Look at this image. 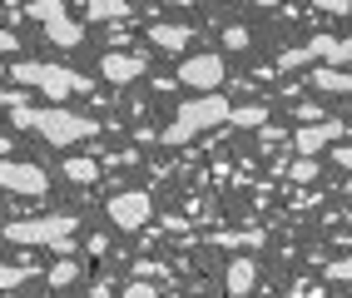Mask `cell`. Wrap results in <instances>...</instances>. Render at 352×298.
Here are the masks:
<instances>
[{
  "label": "cell",
  "mask_w": 352,
  "mask_h": 298,
  "mask_svg": "<svg viewBox=\"0 0 352 298\" xmlns=\"http://www.w3.org/2000/svg\"><path fill=\"white\" fill-rule=\"evenodd\" d=\"M10 125H15V129H35L40 140H50L55 149H60V145H75V140H95V134H100L95 120L69 114V109H60V105H20V109H10Z\"/></svg>",
  "instance_id": "1"
},
{
  "label": "cell",
  "mask_w": 352,
  "mask_h": 298,
  "mask_svg": "<svg viewBox=\"0 0 352 298\" xmlns=\"http://www.w3.org/2000/svg\"><path fill=\"white\" fill-rule=\"evenodd\" d=\"M6 80H15L20 89H45V100H65V95L89 89L85 75L65 70V65H55V60H15V65H6Z\"/></svg>",
  "instance_id": "2"
},
{
  "label": "cell",
  "mask_w": 352,
  "mask_h": 298,
  "mask_svg": "<svg viewBox=\"0 0 352 298\" xmlns=\"http://www.w3.org/2000/svg\"><path fill=\"white\" fill-rule=\"evenodd\" d=\"M228 114H233V105L223 100V95H204V100H184L179 105V114H174V125L159 134L164 145H184V140H194V134H204V129H219V125H228Z\"/></svg>",
  "instance_id": "3"
},
{
  "label": "cell",
  "mask_w": 352,
  "mask_h": 298,
  "mask_svg": "<svg viewBox=\"0 0 352 298\" xmlns=\"http://www.w3.org/2000/svg\"><path fill=\"white\" fill-rule=\"evenodd\" d=\"M80 228V219L75 214H45V219H20V224H6L0 234H6L10 244H65L69 234Z\"/></svg>",
  "instance_id": "4"
},
{
  "label": "cell",
  "mask_w": 352,
  "mask_h": 298,
  "mask_svg": "<svg viewBox=\"0 0 352 298\" xmlns=\"http://www.w3.org/2000/svg\"><path fill=\"white\" fill-rule=\"evenodd\" d=\"M104 219L120 228V234H139V228L154 219V199H149V189H120V194L104 204Z\"/></svg>",
  "instance_id": "5"
},
{
  "label": "cell",
  "mask_w": 352,
  "mask_h": 298,
  "mask_svg": "<svg viewBox=\"0 0 352 298\" xmlns=\"http://www.w3.org/2000/svg\"><path fill=\"white\" fill-rule=\"evenodd\" d=\"M308 60H352V40H338V35H313L302 50H283L278 55V70H298V65H308Z\"/></svg>",
  "instance_id": "6"
},
{
  "label": "cell",
  "mask_w": 352,
  "mask_h": 298,
  "mask_svg": "<svg viewBox=\"0 0 352 298\" xmlns=\"http://www.w3.org/2000/svg\"><path fill=\"white\" fill-rule=\"evenodd\" d=\"M0 189L40 199L45 189H50V179H45V169H40V164H30V159H0Z\"/></svg>",
  "instance_id": "7"
},
{
  "label": "cell",
  "mask_w": 352,
  "mask_h": 298,
  "mask_svg": "<svg viewBox=\"0 0 352 298\" xmlns=\"http://www.w3.org/2000/svg\"><path fill=\"white\" fill-rule=\"evenodd\" d=\"M223 55H194V60H184L179 65V85H189V89H204V95H219V85H223Z\"/></svg>",
  "instance_id": "8"
},
{
  "label": "cell",
  "mask_w": 352,
  "mask_h": 298,
  "mask_svg": "<svg viewBox=\"0 0 352 298\" xmlns=\"http://www.w3.org/2000/svg\"><path fill=\"white\" fill-rule=\"evenodd\" d=\"M342 134H347V129H342V120L302 125V129H298V140H293V145H298V159H318V149H322L327 140H342Z\"/></svg>",
  "instance_id": "9"
},
{
  "label": "cell",
  "mask_w": 352,
  "mask_h": 298,
  "mask_svg": "<svg viewBox=\"0 0 352 298\" xmlns=\"http://www.w3.org/2000/svg\"><path fill=\"white\" fill-rule=\"evenodd\" d=\"M100 75H104L109 85H129V80L144 75V60H139V55H124V50H109V55L100 60Z\"/></svg>",
  "instance_id": "10"
},
{
  "label": "cell",
  "mask_w": 352,
  "mask_h": 298,
  "mask_svg": "<svg viewBox=\"0 0 352 298\" xmlns=\"http://www.w3.org/2000/svg\"><path fill=\"white\" fill-rule=\"evenodd\" d=\"M258 284V259H228V273H223V288L233 298H248Z\"/></svg>",
  "instance_id": "11"
},
{
  "label": "cell",
  "mask_w": 352,
  "mask_h": 298,
  "mask_svg": "<svg viewBox=\"0 0 352 298\" xmlns=\"http://www.w3.org/2000/svg\"><path fill=\"white\" fill-rule=\"evenodd\" d=\"M149 40L159 45V50H184V45L194 40V30L189 25H164L159 20V25H149Z\"/></svg>",
  "instance_id": "12"
},
{
  "label": "cell",
  "mask_w": 352,
  "mask_h": 298,
  "mask_svg": "<svg viewBox=\"0 0 352 298\" xmlns=\"http://www.w3.org/2000/svg\"><path fill=\"white\" fill-rule=\"evenodd\" d=\"M313 85L327 89V95H352V75L338 70V65H322V70H313Z\"/></svg>",
  "instance_id": "13"
},
{
  "label": "cell",
  "mask_w": 352,
  "mask_h": 298,
  "mask_svg": "<svg viewBox=\"0 0 352 298\" xmlns=\"http://www.w3.org/2000/svg\"><path fill=\"white\" fill-rule=\"evenodd\" d=\"M228 125H233V129H263V125H268V105H233Z\"/></svg>",
  "instance_id": "14"
},
{
  "label": "cell",
  "mask_w": 352,
  "mask_h": 298,
  "mask_svg": "<svg viewBox=\"0 0 352 298\" xmlns=\"http://www.w3.org/2000/svg\"><path fill=\"white\" fill-rule=\"evenodd\" d=\"M85 15H89V20H129L134 6H129V0H89Z\"/></svg>",
  "instance_id": "15"
},
{
  "label": "cell",
  "mask_w": 352,
  "mask_h": 298,
  "mask_svg": "<svg viewBox=\"0 0 352 298\" xmlns=\"http://www.w3.org/2000/svg\"><path fill=\"white\" fill-rule=\"evenodd\" d=\"M45 35H50L55 45H65V50H69V45H80V40H85V25L65 15V20H55V25H45Z\"/></svg>",
  "instance_id": "16"
},
{
  "label": "cell",
  "mask_w": 352,
  "mask_h": 298,
  "mask_svg": "<svg viewBox=\"0 0 352 298\" xmlns=\"http://www.w3.org/2000/svg\"><path fill=\"white\" fill-rule=\"evenodd\" d=\"M60 174L75 179V184H95V179H100V164H95V159H65Z\"/></svg>",
  "instance_id": "17"
},
{
  "label": "cell",
  "mask_w": 352,
  "mask_h": 298,
  "mask_svg": "<svg viewBox=\"0 0 352 298\" xmlns=\"http://www.w3.org/2000/svg\"><path fill=\"white\" fill-rule=\"evenodd\" d=\"M20 15H30V20H45V25H55V20H65V6H60V0H30V6H20Z\"/></svg>",
  "instance_id": "18"
},
{
  "label": "cell",
  "mask_w": 352,
  "mask_h": 298,
  "mask_svg": "<svg viewBox=\"0 0 352 298\" xmlns=\"http://www.w3.org/2000/svg\"><path fill=\"white\" fill-rule=\"evenodd\" d=\"M219 248H263V228H243V234H214Z\"/></svg>",
  "instance_id": "19"
},
{
  "label": "cell",
  "mask_w": 352,
  "mask_h": 298,
  "mask_svg": "<svg viewBox=\"0 0 352 298\" xmlns=\"http://www.w3.org/2000/svg\"><path fill=\"white\" fill-rule=\"evenodd\" d=\"M25 279H35V264H0V288H15Z\"/></svg>",
  "instance_id": "20"
},
{
  "label": "cell",
  "mask_w": 352,
  "mask_h": 298,
  "mask_svg": "<svg viewBox=\"0 0 352 298\" xmlns=\"http://www.w3.org/2000/svg\"><path fill=\"white\" fill-rule=\"evenodd\" d=\"M45 279H50L55 288H65V284L80 279V264H75V259H60V264H50V273H45Z\"/></svg>",
  "instance_id": "21"
},
{
  "label": "cell",
  "mask_w": 352,
  "mask_h": 298,
  "mask_svg": "<svg viewBox=\"0 0 352 298\" xmlns=\"http://www.w3.org/2000/svg\"><path fill=\"white\" fill-rule=\"evenodd\" d=\"M322 279H333V284H352V259H333L322 268Z\"/></svg>",
  "instance_id": "22"
},
{
  "label": "cell",
  "mask_w": 352,
  "mask_h": 298,
  "mask_svg": "<svg viewBox=\"0 0 352 298\" xmlns=\"http://www.w3.org/2000/svg\"><path fill=\"white\" fill-rule=\"evenodd\" d=\"M120 298H159V288H154L149 279H134V284H129V288H124Z\"/></svg>",
  "instance_id": "23"
},
{
  "label": "cell",
  "mask_w": 352,
  "mask_h": 298,
  "mask_svg": "<svg viewBox=\"0 0 352 298\" xmlns=\"http://www.w3.org/2000/svg\"><path fill=\"white\" fill-rule=\"evenodd\" d=\"M293 179H298V184H308V179H318V159H298V164H293Z\"/></svg>",
  "instance_id": "24"
},
{
  "label": "cell",
  "mask_w": 352,
  "mask_h": 298,
  "mask_svg": "<svg viewBox=\"0 0 352 298\" xmlns=\"http://www.w3.org/2000/svg\"><path fill=\"white\" fill-rule=\"evenodd\" d=\"M223 45H228V50H243V45H248V30H243V25H228V30H223Z\"/></svg>",
  "instance_id": "25"
},
{
  "label": "cell",
  "mask_w": 352,
  "mask_h": 298,
  "mask_svg": "<svg viewBox=\"0 0 352 298\" xmlns=\"http://www.w3.org/2000/svg\"><path fill=\"white\" fill-rule=\"evenodd\" d=\"M30 95H25V89H0V109H20V105H25Z\"/></svg>",
  "instance_id": "26"
},
{
  "label": "cell",
  "mask_w": 352,
  "mask_h": 298,
  "mask_svg": "<svg viewBox=\"0 0 352 298\" xmlns=\"http://www.w3.org/2000/svg\"><path fill=\"white\" fill-rule=\"evenodd\" d=\"M298 120H302V125H318V120H327V114H322L318 105H298Z\"/></svg>",
  "instance_id": "27"
},
{
  "label": "cell",
  "mask_w": 352,
  "mask_h": 298,
  "mask_svg": "<svg viewBox=\"0 0 352 298\" xmlns=\"http://www.w3.org/2000/svg\"><path fill=\"white\" fill-rule=\"evenodd\" d=\"M333 164H338V169H352V145H338V149H333Z\"/></svg>",
  "instance_id": "28"
},
{
  "label": "cell",
  "mask_w": 352,
  "mask_h": 298,
  "mask_svg": "<svg viewBox=\"0 0 352 298\" xmlns=\"http://www.w3.org/2000/svg\"><path fill=\"white\" fill-rule=\"evenodd\" d=\"M293 298H322V293H318L313 284H298V288H293Z\"/></svg>",
  "instance_id": "29"
},
{
  "label": "cell",
  "mask_w": 352,
  "mask_h": 298,
  "mask_svg": "<svg viewBox=\"0 0 352 298\" xmlns=\"http://www.w3.org/2000/svg\"><path fill=\"white\" fill-rule=\"evenodd\" d=\"M10 50H15V35H10V30H0V55H10Z\"/></svg>",
  "instance_id": "30"
},
{
  "label": "cell",
  "mask_w": 352,
  "mask_h": 298,
  "mask_svg": "<svg viewBox=\"0 0 352 298\" xmlns=\"http://www.w3.org/2000/svg\"><path fill=\"white\" fill-rule=\"evenodd\" d=\"M0 80H6V65H0Z\"/></svg>",
  "instance_id": "31"
}]
</instances>
